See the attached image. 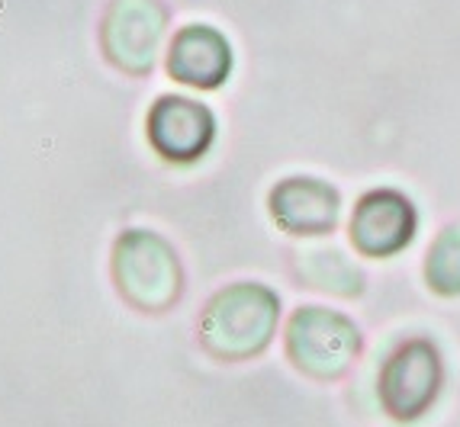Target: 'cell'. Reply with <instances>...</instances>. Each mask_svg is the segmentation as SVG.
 Here are the masks:
<instances>
[{
  "instance_id": "obj_9",
  "label": "cell",
  "mask_w": 460,
  "mask_h": 427,
  "mask_svg": "<svg viewBox=\"0 0 460 427\" xmlns=\"http://www.w3.org/2000/svg\"><path fill=\"white\" fill-rule=\"evenodd\" d=\"M168 74L177 84L216 91L232 74V46L216 26L190 23L177 32L168 52Z\"/></svg>"
},
{
  "instance_id": "obj_4",
  "label": "cell",
  "mask_w": 460,
  "mask_h": 427,
  "mask_svg": "<svg viewBox=\"0 0 460 427\" xmlns=\"http://www.w3.org/2000/svg\"><path fill=\"white\" fill-rule=\"evenodd\" d=\"M445 386V360L429 337H409L380 366V405L393 421L412 424L435 408Z\"/></svg>"
},
{
  "instance_id": "obj_11",
  "label": "cell",
  "mask_w": 460,
  "mask_h": 427,
  "mask_svg": "<svg viewBox=\"0 0 460 427\" xmlns=\"http://www.w3.org/2000/svg\"><path fill=\"white\" fill-rule=\"evenodd\" d=\"M425 283L438 296H460V222H451L438 231L425 257Z\"/></svg>"
},
{
  "instance_id": "obj_3",
  "label": "cell",
  "mask_w": 460,
  "mask_h": 427,
  "mask_svg": "<svg viewBox=\"0 0 460 427\" xmlns=\"http://www.w3.org/2000/svg\"><path fill=\"white\" fill-rule=\"evenodd\" d=\"M361 328L323 305H303L287 321V357L309 379H341L361 353Z\"/></svg>"
},
{
  "instance_id": "obj_10",
  "label": "cell",
  "mask_w": 460,
  "mask_h": 427,
  "mask_svg": "<svg viewBox=\"0 0 460 427\" xmlns=\"http://www.w3.org/2000/svg\"><path fill=\"white\" fill-rule=\"evenodd\" d=\"M293 270L303 280V286L329 296L354 299L364 292V270L348 257L335 244H313V248H299L293 254Z\"/></svg>"
},
{
  "instance_id": "obj_8",
  "label": "cell",
  "mask_w": 460,
  "mask_h": 427,
  "mask_svg": "<svg viewBox=\"0 0 460 427\" xmlns=\"http://www.w3.org/2000/svg\"><path fill=\"white\" fill-rule=\"evenodd\" d=\"M270 219L296 238L332 235L341 219V196L319 177H287L268 196Z\"/></svg>"
},
{
  "instance_id": "obj_7",
  "label": "cell",
  "mask_w": 460,
  "mask_h": 427,
  "mask_svg": "<svg viewBox=\"0 0 460 427\" xmlns=\"http://www.w3.org/2000/svg\"><path fill=\"white\" fill-rule=\"evenodd\" d=\"M419 231L412 199L399 190H370L358 199L351 215V244L364 257H396Z\"/></svg>"
},
{
  "instance_id": "obj_2",
  "label": "cell",
  "mask_w": 460,
  "mask_h": 427,
  "mask_svg": "<svg viewBox=\"0 0 460 427\" xmlns=\"http://www.w3.org/2000/svg\"><path fill=\"white\" fill-rule=\"evenodd\" d=\"M116 290L138 312H168L184 292L181 257L158 231L126 229L113 244Z\"/></svg>"
},
{
  "instance_id": "obj_1",
  "label": "cell",
  "mask_w": 460,
  "mask_h": 427,
  "mask_svg": "<svg viewBox=\"0 0 460 427\" xmlns=\"http://www.w3.org/2000/svg\"><path fill=\"white\" fill-rule=\"evenodd\" d=\"M280 321V296L264 283H232L203 309L199 344L226 363L261 357Z\"/></svg>"
},
{
  "instance_id": "obj_6",
  "label": "cell",
  "mask_w": 460,
  "mask_h": 427,
  "mask_svg": "<svg viewBox=\"0 0 460 427\" xmlns=\"http://www.w3.org/2000/svg\"><path fill=\"white\" fill-rule=\"evenodd\" d=\"M146 135L155 154L171 164H193L209 152L216 138V116L209 107L190 97L164 93L152 103L146 119Z\"/></svg>"
},
{
  "instance_id": "obj_5",
  "label": "cell",
  "mask_w": 460,
  "mask_h": 427,
  "mask_svg": "<svg viewBox=\"0 0 460 427\" xmlns=\"http://www.w3.org/2000/svg\"><path fill=\"white\" fill-rule=\"evenodd\" d=\"M168 30V7L162 0H110L100 20V46L123 74H152Z\"/></svg>"
}]
</instances>
